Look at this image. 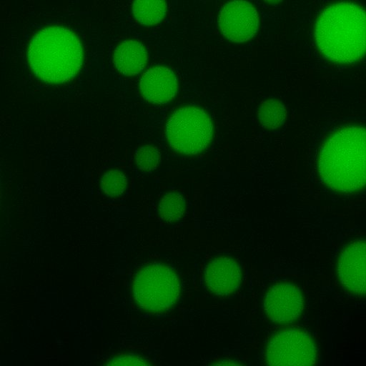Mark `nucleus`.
Masks as SVG:
<instances>
[{
	"label": "nucleus",
	"instance_id": "obj_8",
	"mask_svg": "<svg viewBox=\"0 0 366 366\" xmlns=\"http://www.w3.org/2000/svg\"><path fill=\"white\" fill-rule=\"evenodd\" d=\"M304 309V298L300 288L288 282L273 285L264 300V310L272 322L288 324L295 322Z\"/></svg>",
	"mask_w": 366,
	"mask_h": 366
},
{
	"label": "nucleus",
	"instance_id": "obj_16",
	"mask_svg": "<svg viewBox=\"0 0 366 366\" xmlns=\"http://www.w3.org/2000/svg\"><path fill=\"white\" fill-rule=\"evenodd\" d=\"M127 177L121 170L113 169L104 173L100 182L102 193L109 197L122 195L127 188Z\"/></svg>",
	"mask_w": 366,
	"mask_h": 366
},
{
	"label": "nucleus",
	"instance_id": "obj_18",
	"mask_svg": "<svg viewBox=\"0 0 366 366\" xmlns=\"http://www.w3.org/2000/svg\"><path fill=\"white\" fill-rule=\"evenodd\" d=\"M147 360L138 355H121L109 360V365H148Z\"/></svg>",
	"mask_w": 366,
	"mask_h": 366
},
{
	"label": "nucleus",
	"instance_id": "obj_14",
	"mask_svg": "<svg viewBox=\"0 0 366 366\" xmlns=\"http://www.w3.org/2000/svg\"><path fill=\"white\" fill-rule=\"evenodd\" d=\"M287 110L280 101L268 99L263 102L258 111L260 124L267 129H275L281 126L286 118Z\"/></svg>",
	"mask_w": 366,
	"mask_h": 366
},
{
	"label": "nucleus",
	"instance_id": "obj_2",
	"mask_svg": "<svg viewBox=\"0 0 366 366\" xmlns=\"http://www.w3.org/2000/svg\"><path fill=\"white\" fill-rule=\"evenodd\" d=\"M322 182L334 190L352 192L365 183V131L363 127H344L331 135L319 157Z\"/></svg>",
	"mask_w": 366,
	"mask_h": 366
},
{
	"label": "nucleus",
	"instance_id": "obj_13",
	"mask_svg": "<svg viewBox=\"0 0 366 366\" xmlns=\"http://www.w3.org/2000/svg\"><path fill=\"white\" fill-rule=\"evenodd\" d=\"M167 12L165 0H134L132 13L141 24L151 26L160 22Z\"/></svg>",
	"mask_w": 366,
	"mask_h": 366
},
{
	"label": "nucleus",
	"instance_id": "obj_17",
	"mask_svg": "<svg viewBox=\"0 0 366 366\" xmlns=\"http://www.w3.org/2000/svg\"><path fill=\"white\" fill-rule=\"evenodd\" d=\"M160 161V152L157 147L144 145L139 147L135 153V163L142 171L154 170Z\"/></svg>",
	"mask_w": 366,
	"mask_h": 366
},
{
	"label": "nucleus",
	"instance_id": "obj_5",
	"mask_svg": "<svg viewBox=\"0 0 366 366\" xmlns=\"http://www.w3.org/2000/svg\"><path fill=\"white\" fill-rule=\"evenodd\" d=\"M165 135L173 150L194 155L204 151L209 144L213 136V124L202 109L184 107L169 117Z\"/></svg>",
	"mask_w": 366,
	"mask_h": 366
},
{
	"label": "nucleus",
	"instance_id": "obj_12",
	"mask_svg": "<svg viewBox=\"0 0 366 366\" xmlns=\"http://www.w3.org/2000/svg\"><path fill=\"white\" fill-rule=\"evenodd\" d=\"M147 62V52L142 43L136 40H126L119 44L113 54L116 69L125 76L140 73Z\"/></svg>",
	"mask_w": 366,
	"mask_h": 366
},
{
	"label": "nucleus",
	"instance_id": "obj_19",
	"mask_svg": "<svg viewBox=\"0 0 366 366\" xmlns=\"http://www.w3.org/2000/svg\"><path fill=\"white\" fill-rule=\"evenodd\" d=\"M264 1L266 2H268V3L275 4V3H278V2L281 1L282 0H264Z\"/></svg>",
	"mask_w": 366,
	"mask_h": 366
},
{
	"label": "nucleus",
	"instance_id": "obj_6",
	"mask_svg": "<svg viewBox=\"0 0 366 366\" xmlns=\"http://www.w3.org/2000/svg\"><path fill=\"white\" fill-rule=\"evenodd\" d=\"M264 358L271 365H310L317 361V348L307 332L287 329L270 339Z\"/></svg>",
	"mask_w": 366,
	"mask_h": 366
},
{
	"label": "nucleus",
	"instance_id": "obj_1",
	"mask_svg": "<svg viewBox=\"0 0 366 366\" xmlns=\"http://www.w3.org/2000/svg\"><path fill=\"white\" fill-rule=\"evenodd\" d=\"M365 34V11L350 1H340L325 9L315 25L319 50L329 60L340 64L354 63L364 56Z\"/></svg>",
	"mask_w": 366,
	"mask_h": 366
},
{
	"label": "nucleus",
	"instance_id": "obj_7",
	"mask_svg": "<svg viewBox=\"0 0 366 366\" xmlns=\"http://www.w3.org/2000/svg\"><path fill=\"white\" fill-rule=\"evenodd\" d=\"M219 26L227 39L233 42H244L257 33L259 16L249 2L244 0L232 1L221 9Z\"/></svg>",
	"mask_w": 366,
	"mask_h": 366
},
{
	"label": "nucleus",
	"instance_id": "obj_4",
	"mask_svg": "<svg viewBox=\"0 0 366 366\" xmlns=\"http://www.w3.org/2000/svg\"><path fill=\"white\" fill-rule=\"evenodd\" d=\"M132 291L138 305L152 312H164L176 303L180 291L176 273L161 262L147 264L137 272Z\"/></svg>",
	"mask_w": 366,
	"mask_h": 366
},
{
	"label": "nucleus",
	"instance_id": "obj_9",
	"mask_svg": "<svg viewBox=\"0 0 366 366\" xmlns=\"http://www.w3.org/2000/svg\"><path fill=\"white\" fill-rule=\"evenodd\" d=\"M365 240L350 242L341 252L337 264L338 277L349 292L359 296L365 294Z\"/></svg>",
	"mask_w": 366,
	"mask_h": 366
},
{
	"label": "nucleus",
	"instance_id": "obj_11",
	"mask_svg": "<svg viewBox=\"0 0 366 366\" xmlns=\"http://www.w3.org/2000/svg\"><path fill=\"white\" fill-rule=\"evenodd\" d=\"M204 280L208 289L218 296L234 292L242 282V269L232 258L219 257L211 260L205 269Z\"/></svg>",
	"mask_w": 366,
	"mask_h": 366
},
{
	"label": "nucleus",
	"instance_id": "obj_3",
	"mask_svg": "<svg viewBox=\"0 0 366 366\" xmlns=\"http://www.w3.org/2000/svg\"><path fill=\"white\" fill-rule=\"evenodd\" d=\"M34 74L49 84H61L72 79L83 62V49L78 36L69 29L51 26L36 32L27 52Z\"/></svg>",
	"mask_w": 366,
	"mask_h": 366
},
{
	"label": "nucleus",
	"instance_id": "obj_10",
	"mask_svg": "<svg viewBox=\"0 0 366 366\" xmlns=\"http://www.w3.org/2000/svg\"><path fill=\"white\" fill-rule=\"evenodd\" d=\"M178 90L174 73L165 66H156L143 74L139 81V91L143 98L154 104L171 102Z\"/></svg>",
	"mask_w": 366,
	"mask_h": 366
},
{
	"label": "nucleus",
	"instance_id": "obj_15",
	"mask_svg": "<svg viewBox=\"0 0 366 366\" xmlns=\"http://www.w3.org/2000/svg\"><path fill=\"white\" fill-rule=\"evenodd\" d=\"M185 200L177 192H169L162 197L159 204V214L167 222H174L184 214Z\"/></svg>",
	"mask_w": 366,
	"mask_h": 366
}]
</instances>
